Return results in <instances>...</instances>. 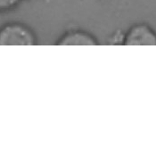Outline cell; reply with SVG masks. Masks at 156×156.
Returning a JSON list of instances; mask_svg holds the SVG:
<instances>
[{
    "label": "cell",
    "instance_id": "obj_1",
    "mask_svg": "<svg viewBox=\"0 0 156 156\" xmlns=\"http://www.w3.org/2000/svg\"><path fill=\"white\" fill-rule=\"evenodd\" d=\"M37 43L33 30L23 23H7L0 27V46H34Z\"/></svg>",
    "mask_w": 156,
    "mask_h": 156
},
{
    "label": "cell",
    "instance_id": "obj_4",
    "mask_svg": "<svg viewBox=\"0 0 156 156\" xmlns=\"http://www.w3.org/2000/svg\"><path fill=\"white\" fill-rule=\"evenodd\" d=\"M23 0H0V13L11 12L17 8Z\"/></svg>",
    "mask_w": 156,
    "mask_h": 156
},
{
    "label": "cell",
    "instance_id": "obj_5",
    "mask_svg": "<svg viewBox=\"0 0 156 156\" xmlns=\"http://www.w3.org/2000/svg\"><path fill=\"white\" fill-rule=\"evenodd\" d=\"M125 32L121 30L114 31L108 37V43L110 45H124Z\"/></svg>",
    "mask_w": 156,
    "mask_h": 156
},
{
    "label": "cell",
    "instance_id": "obj_2",
    "mask_svg": "<svg viewBox=\"0 0 156 156\" xmlns=\"http://www.w3.org/2000/svg\"><path fill=\"white\" fill-rule=\"evenodd\" d=\"M124 46H156V30L146 23H136L125 31Z\"/></svg>",
    "mask_w": 156,
    "mask_h": 156
},
{
    "label": "cell",
    "instance_id": "obj_3",
    "mask_svg": "<svg viewBox=\"0 0 156 156\" xmlns=\"http://www.w3.org/2000/svg\"><path fill=\"white\" fill-rule=\"evenodd\" d=\"M57 46H97L99 41L87 30L71 29L64 31L56 40Z\"/></svg>",
    "mask_w": 156,
    "mask_h": 156
}]
</instances>
